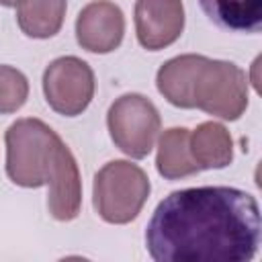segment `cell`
Listing matches in <instances>:
<instances>
[{
  "instance_id": "1",
  "label": "cell",
  "mask_w": 262,
  "mask_h": 262,
  "mask_svg": "<svg viewBox=\"0 0 262 262\" xmlns=\"http://www.w3.org/2000/svg\"><path fill=\"white\" fill-rule=\"evenodd\" d=\"M156 262H250L260 246L256 199L233 186L170 192L145 229Z\"/></svg>"
},
{
  "instance_id": "2",
  "label": "cell",
  "mask_w": 262,
  "mask_h": 262,
  "mask_svg": "<svg viewBox=\"0 0 262 262\" xmlns=\"http://www.w3.org/2000/svg\"><path fill=\"white\" fill-rule=\"evenodd\" d=\"M6 174L25 188L49 184L61 151V137L41 119H18L6 129Z\"/></svg>"
},
{
  "instance_id": "3",
  "label": "cell",
  "mask_w": 262,
  "mask_h": 262,
  "mask_svg": "<svg viewBox=\"0 0 262 262\" xmlns=\"http://www.w3.org/2000/svg\"><path fill=\"white\" fill-rule=\"evenodd\" d=\"M248 106V76L233 61L201 55L190 90L188 108H201L223 121H237Z\"/></svg>"
},
{
  "instance_id": "4",
  "label": "cell",
  "mask_w": 262,
  "mask_h": 262,
  "mask_svg": "<svg viewBox=\"0 0 262 262\" xmlns=\"http://www.w3.org/2000/svg\"><path fill=\"white\" fill-rule=\"evenodd\" d=\"M149 190V178L137 164L113 160L94 176L92 205L102 221L123 225L141 213Z\"/></svg>"
},
{
  "instance_id": "5",
  "label": "cell",
  "mask_w": 262,
  "mask_h": 262,
  "mask_svg": "<svg viewBox=\"0 0 262 262\" xmlns=\"http://www.w3.org/2000/svg\"><path fill=\"white\" fill-rule=\"evenodd\" d=\"M160 125L162 121L156 104L137 92L119 96L106 113V127L113 143L133 160H141L151 151Z\"/></svg>"
},
{
  "instance_id": "6",
  "label": "cell",
  "mask_w": 262,
  "mask_h": 262,
  "mask_svg": "<svg viewBox=\"0 0 262 262\" xmlns=\"http://www.w3.org/2000/svg\"><path fill=\"white\" fill-rule=\"evenodd\" d=\"M94 88L96 82L92 68L76 55L57 57L43 72L45 100L63 117L82 115L94 96Z\"/></svg>"
},
{
  "instance_id": "7",
  "label": "cell",
  "mask_w": 262,
  "mask_h": 262,
  "mask_svg": "<svg viewBox=\"0 0 262 262\" xmlns=\"http://www.w3.org/2000/svg\"><path fill=\"white\" fill-rule=\"evenodd\" d=\"M184 29L182 0H137L135 33L147 51H160L172 45Z\"/></svg>"
},
{
  "instance_id": "8",
  "label": "cell",
  "mask_w": 262,
  "mask_h": 262,
  "mask_svg": "<svg viewBox=\"0 0 262 262\" xmlns=\"http://www.w3.org/2000/svg\"><path fill=\"white\" fill-rule=\"evenodd\" d=\"M125 35L123 10L111 0H94L86 4L76 18L78 45L90 53L115 51Z\"/></svg>"
},
{
  "instance_id": "9",
  "label": "cell",
  "mask_w": 262,
  "mask_h": 262,
  "mask_svg": "<svg viewBox=\"0 0 262 262\" xmlns=\"http://www.w3.org/2000/svg\"><path fill=\"white\" fill-rule=\"evenodd\" d=\"M47 186H49V196H47L49 215L57 221L76 219L82 209V180L76 158L70 151V147L61 151V158Z\"/></svg>"
},
{
  "instance_id": "10",
  "label": "cell",
  "mask_w": 262,
  "mask_h": 262,
  "mask_svg": "<svg viewBox=\"0 0 262 262\" xmlns=\"http://www.w3.org/2000/svg\"><path fill=\"white\" fill-rule=\"evenodd\" d=\"M192 160L199 170H217L225 168L233 160V139L229 131L215 121L201 123L188 137Z\"/></svg>"
},
{
  "instance_id": "11",
  "label": "cell",
  "mask_w": 262,
  "mask_h": 262,
  "mask_svg": "<svg viewBox=\"0 0 262 262\" xmlns=\"http://www.w3.org/2000/svg\"><path fill=\"white\" fill-rule=\"evenodd\" d=\"M188 137L190 131L186 127H172L162 133L158 141L156 168L158 174L164 176L166 180H180L201 172L196 162L192 160Z\"/></svg>"
},
{
  "instance_id": "12",
  "label": "cell",
  "mask_w": 262,
  "mask_h": 262,
  "mask_svg": "<svg viewBox=\"0 0 262 262\" xmlns=\"http://www.w3.org/2000/svg\"><path fill=\"white\" fill-rule=\"evenodd\" d=\"M68 0H18L16 23L27 37L49 39L59 33Z\"/></svg>"
},
{
  "instance_id": "13",
  "label": "cell",
  "mask_w": 262,
  "mask_h": 262,
  "mask_svg": "<svg viewBox=\"0 0 262 262\" xmlns=\"http://www.w3.org/2000/svg\"><path fill=\"white\" fill-rule=\"evenodd\" d=\"M199 4L221 29L258 33L262 27V0H199Z\"/></svg>"
},
{
  "instance_id": "14",
  "label": "cell",
  "mask_w": 262,
  "mask_h": 262,
  "mask_svg": "<svg viewBox=\"0 0 262 262\" xmlns=\"http://www.w3.org/2000/svg\"><path fill=\"white\" fill-rule=\"evenodd\" d=\"M29 98V80L27 76L12 68L0 66V115L16 113Z\"/></svg>"
},
{
  "instance_id": "15",
  "label": "cell",
  "mask_w": 262,
  "mask_h": 262,
  "mask_svg": "<svg viewBox=\"0 0 262 262\" xmlns=\"http://www.w3.org/2000/svg\"><path fill=\"white\" fill-rule=\"evenodd\" d=\"M16 2H18V0H0L2 6H16Z\"/></svg>"
}]
</instances>
